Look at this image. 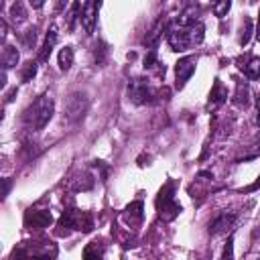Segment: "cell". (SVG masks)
<instances>
[{
  "instance_id": "obj_1",
  "label": "cell",
  "mask_w": 260,
  "mask_h": 260,
  "mask_svg": "<svg viewBox=\"0 0 260 260\" xmlns=\"http://www.w3.org/2000/svg\"><path fill=\"white\" fill-rule=\"evenodd\" d=\"M53 110H55L53 95L43 93V95H39V98L24 110L22 120H24V124H26L30 130H41V128H45V124L51 120Z\"/></svg>"
},
{
  "instance_id": "obj_2",
  "label": "cell",
  "mask_w": 260,
  "mask_h": 260,
  "mask_svg": "<svg viewBox=\"0 0 260 260\" xmlns=\"http://www.w3.org/2000/svg\"><path fill=\"white\" fill-rule=\"evenodd\" d=\"M156 209H158L160 219H165V221H171V219H175V217L181 213V205L175 201V183H173V181H169V183L158 191Z\"/></svg>"
},
{
  "instance_id": "obj_3",
  "label": "cell",
  "mask_w": 260,
  "mask_h": 260,
  "mask_svg": "<svg viewBox=\"0 0 260 260\" xmlns=\"http://www.w3.org/2000/svg\"><path fill=\"white\" fill-rule=\"evenodd\" d=\"M158 95H162V91L154 89L146 79H134L128 85V98L134 104H150L156 102Z\"/></svg>"
},
{
  "instance_id": "obj_4",
  "label": "cell",
  "mask_w": 260,
  "mask_h": 260,
  "mask_svg": "<svg viewBox=\"0 0 260 260\" xmlns=\"http://www.w3.org/2000/svg\"><path fill=\"white\" fill-rule=\"evenodd\" d=\"M61 225L69 230H79V232H91L93 228V217L89 211L81 209H67L61 215Z\"/></svg>"
},
{
  "instance_id": "obj_5",
  "label": "cell",
  "mask_w": 260,
  "mask_h": 260,
  "mask_svg": "<svg viewBox=\"0 0 260 260\" xmlns=\"http://www.w3.org/2000/svg\"><path fill=\"white\" fill-rule=\"evenodd\" d=\"M238 223V213L236 211H219L211 223H209V234L211 236H221V234H228L230 230H234V225Z\"/></svg>"
},
{
  "instance_id": "obj_6",
  "label": "cell",
  "mask_w": 260,
  "mask_h": 260,
  "mask_svg": "<svg viewBox=\"0 0 260 260\" xmlns=\"http://www.w3.org/2000/svg\"><path fill=\"white\" fill-rule=\"evenodd\" d=\"M195 65H197L195 55H187L177 61V65H175V87L177 89H181L189 81V77L195 73Z\"/></svg>"
},
{
  "instance_id": "obj_7",
  "label": "cell",
  "mask_w": 260,
  "mask_h": 260,
  "mask_svg": "<svg viewBox=\"0 0 260 260\" xmlns=\"http://www.w3.org/2000/svg\"><path fill=\"white\" fill-rule=\"evenodd\" d=\"M167 41L171 45L173 51L181 53V51H187L193 43H191V35H189V28H183V26H171L167 30Z\"/></svg>"
},
{
  "instance_id": "obj_8",
  "label": "cell",
  "mask_w": 260,
  "mask_h": 260,
  "mask_svg": "<svg viewBox=\"0 0 260 260\" xmlns=\"http://www.w3.org/2000/svg\"><path fill=\"white\" fill-rule=\"evenodd\" d=\"M87 110V98L83 93H73L69 100H67V106H65V112H67V118L69 120H79Z\"/></svg>"
},
{
  "instance_id": "obj_9",
  "label": "cell",
  "mask_w": 260,
  "mask_h": 260,
  "mask_svg": "<svg viewBox=\"0 0 260 260\" xmlns=\"http://www.w3.org/2000/svg\"><path fill=\"white\" fill-rule=\"evenodd\" d=\"M98 8H100L98 2H85L83 8H81V18H79V20H81V26H83V30H85L87 35H91L93 28H95Z\"/></svg>"
},
{
  "instance_id": "obj_10",
  "label": "cell",
  "mask_w": 260,
  "mask_h": 260,
  "mask_svg": "<svg viewBox=\"0 0 260 260\" xmlns=\"http://www.w3.org/2000/svg\"><path fill=\"white\" fill-rule=\"evenodd\" d=\"M165 30H169V28H167V18L160 16V18L152 24V28L148 30V35H146V39H144V45H146V47H154V45L160 41V37H162Z\"/></svg>"
},
{
  "instance_id": "obj_11",
  "label": "cell",
  "mask_w": 260,
  "mask_h": 260,
  "mask_svg": "<svg viewBox=\"0 0 260 260\" xmlns=\"http://www.w3.org/2000/svg\"><path fill=\"white\" fill-rule=\"evenodd\" d=\"M51 221H53V215L47 209H39V211H32L26 215V223L32 228H47Z\"/></svg>"
},
{
  "instance_id": "obj_12",
  "label": "cell",
  "mask_w": 260,
  "mask_h": 260,
  "mask_svg": "<svg viewBox=\"0 0 260 260\" xmlns=\"http://www.w3.org/2000/svg\"><path fill=\"white\" fill-rule=\"evenodd\" d=\"M124 219L128 225H136L142 219V201H132L126 209H124Z\"/></svg>"
},
{
  "instance_id": "obj_13",
  "label": "cell",
  "mask_w": 260,
  "mask_h": 260,
  "mask_svg": "<svg viewBox=\"0 0 260 260\" xmlns=\"http://www.w3.org/2000/svg\"><path fill=\"white\" fill-rule=\"evenodd\" d=\"M197 10L195 6H187L179 16H177V26H183V28H191L193 24H197Z\"/></svg>"
},
{
  "instance_id": "obj_14",
  "label": "cell",
  "mask_w": 260,
  "mask_h": 260,
  "mask_svg": "<svg viewBox=\"0 0 260 260\" xmlns=\"http://www.w3.org/2000/svg\"><path fill=\"white\" fill-rule=\"evenodd\" d=\"M55 43H57V30H55V28H51V30L47 32V37H45V43H43L41 51H39V61H41V63H45V61L49 59V55H51V51H53Z\"/></svg>"
},
{
  "instance_id": "obj_15",
  "label": "cell",
  "mask_w": 260,
  "mask_h": 260,
  "mask_svg": "<svg viewBox=\"0 0 260 260\" xmlns=\"http://www.w3.org/2000/svg\"><path fill=\"white\" fill-rule=\"evenodd\" d=\"M225 98H228V89L223 87V83L219 79H215L213 87H211V93H209V104L211 106H219V104L225 102Z\"/></svg>"
},
{
  "instance_id": "obj_16",
  "label": "cell",
  "mask_w": 260,
  "mask_h": 260,
  "mask_svg": "<svg viewBox=\"0 0 260 260\" xmlns=\"http://www.w3.org/2000/svg\"><path fill=\"white\" fill-rule=\"evenodd\" d=\"M240 69L244 71V75L248 79H258L260 77V59L258 57H250L248 61H244V65H240Z\"/></svg>"
},
{
  "instance_id": "obj_17",
  "label": "cell",
  "mask_w": 260,
  "mask_h": 260,
  "mask_svg": "<svg viewBox=\"0 0 260 260\" xmlns=\"http://www.w3.org/2000/svg\"><path fill=\"white\" fill-rule=\"evenodd\" d=\"M16 63H18V51H16V47L6 45L4 51H2V67H4V71L16 67Z\"/></svg>"
},
{
  "instance_id": "obj_18",
  "label": "cell",
  "mask_w": 260,
  "mask_h": 260,
  "mask_svg": "<svg viewBox=\"0 0 260 260\" xmlns=\"http://www.w3.org/2000/svg\"><path fill=\"white\" fill-rule=\"evenodd\" d=\"M83 260H104V246H102V242H89L83 248Z\"/></svg>"
},
{
  "instance_id": "obj_19",
  "label": "cell",
  "mask_w": 260,
  "mask_h": 260,
  "mask_svg": "<svg viewBox=\"0 0 260 260\" xmlns=\"http://www.w3.org/2000/svg\"><path fill=\"white\" fill-rule=\"evenodd\" d=\"M234 104L236 106H240V108H246L248 104H250V89H248V85L246 83H238V87H236V95H234Z\"/></svg>"
},
{
  "instance_id": "obj_20",
  "label": "cell",
  "mask_w": 260,
  "mask_h": 260,
  "mask_svg": "<svg viewBox=\"0 0 260 260\" xmlns=\"http://www.w3.org/2000/svg\"><path fill=\"white\" fill-rule=\"evenodd\" d=\"M73 59H75L73 49H71V47H63V49L59 51V69H61V71H67V69L73 65Z\"/></svg>"
},
{
  "instance_id": "obj_21",
  "label": "cell",
  "mask_w": 260,
  "mask_h": 260,
  "mask_svg": "<svg viewBox=\"0 0 260 260\" xmlns=\"http://www.w3.org/2000/svg\"><path fill=\"white\" fill-rule=\"evenodd\" d=\"M91 187H93V179H91V175H87V173L79 175V177L73 179V183H71V189H73V191H87V189H91Z\"/></svg>"
},
{
  "instance_id": "obj_22",
  "label": "cell",
  "mask_w": 260,
  "mask_h": 260,
  "mask_svg": "<svg viewBox=\"0 0 260 260\" xmlns=\"http://www.w3.org/2000/svg\"><path fill=\"white\" fill-rule=\"evenodd\" d=\"M189 35H191V43H193V45H199V43L203 41V37H205V26H203V22L193 24V26L189 28Z\"/></svg>"
},
{
  "instance_id": "obj_23",
  "label": "cell",
  "mask_w": 260,
  "mask_h": 260,
  "mask_svg": "<svg viewBox=\"0 0 260 260\" xmlns=\"http://www.w3.org/2000/svg\"><path fill=\"white\" fill-rule=\"evenodd\" d=\"M10 16H12V20H14V22H22V20L26 18V12H24V6H22L20 2H16V4H12V6H10Z\"/></svg>"
},
{
  "instance_id": "obj_24",
  "label": "cell",
  "mask_w": 260,
  "mask_h": 260,
  "mask_svg": "<svg viewBox=\"0 0 260 260\" xmlns=\"http://www.w3.org/2000/svg\"><path fill=\"white\" fill-rule=\"evenodd\" d=\"M230 6H232V2H230V0H223V2H215V4L211 6V10H213V14H215L217 18H223V16L228 14Z\"/></svg>"
},
{
  "instance_id": "obj_25",
  "label": "cell",
  "mask_w": 260,
  "mask_h": 260,
  "mask_svg": "<svg viewBox=\"0 0 260 260\" xmlns=\"http://www.w3.org/2000/svg\"><path fill=\"white\" fill-rule=\"evenodd\" d=\"M250 32H252V20L250 18H244V26H242V35H240V45H248Z\"/></svg>"
},
{
  "instance_id": "obj_26",
  "label": "cell",
  "mask_w": 260,
  "mask_h": 260,
  "mask_svg": "<svg viewBox=\"0 0 260 260\" xmlns=\"http://www.w3.org/2000/svg\"><path fill=\"white\" fill-rule=\"evenodd\" d=\"M35 75H37V63H35V61H28V63L24 65V69H22V81L26 83V81H30Z\"/></svg>"
},
{
  "instance_id": "obj_27",
  "label": "cell",
  "mask_w": 260,
  "mask_h": 260,
  "mask_svg": "<svg viewBox=\"0 0 260 260\" xmlns=\"http://www.w3.org/2000/svg\"><path fill=\"white\" fill-rule=\"evenodd\" d=\"M221 260H234V236L228 238V242H225V246H223Z\"/></svg>"
},
{
  "instance_id": "obj_28",
  "label": "cell",
  "mask_w": 260,
  "mask_h": 260,
  "mask_svg": "<svg viewBox=\"0 0 260 260\" xmlns=\"http://www.w3.org/2000/svg\"><path fill=\"white\" fill-rule=\"evenodd\" d=\"M30 260H55V254H49V252H45V254H35Z\"/></svg>"
},
{
  "instance_id": "obj_29",
  "label": "cell",
  "mask_w": 260,
  "mask_h": 260,
  "mask_svg": "<svg viewBox=\"0 0 260 260\" xmlns=\"http://www.w3.org/2000/svg\"><path fill=\"white\" fill-rule=\"evenodd\" d=\"M12 95H16V87H12V89H10V91H8V93H6V104H8V102H12V100H14V98H12Z\"/></svg>"
},
{
  "instance_id": "obj_30",
  "label": "cell",
  "mask_w": 260,
  "mask_h": 260,
  "mask_svg": "<svg viewBox=\"0 0 260 260\" xmlns=\"http://www.w3.org/2000/svg\"><path fill=\"white\" fill-rule=\"evenodd\" d=\"M0 37H2V39L6 37V22H4V20H0Z\"/></svg>"
},
{
  "instance_id": "obj_31",
  "label": "cell",
  "mask_w": 260,
  "mask_h": 260,
  "mask_svg": "<svg viewBox=\"0 0 260 260\" xmlns=\"http://www.w3.org/2000/svg\"><path fill=\"white\" fill-rule=\"evenodd\" d=\"M8 189H10V181H8V179H4V191H2V195H4V197L8 195Z\"/></svg>"
},
{
  "instance_id": "obj_32",
  "label": "cell",
  "mask_w": 260,
  "mask_h": 260,
  "mask_svg": "<svg viewBox=\"0 0 260 260\" xmlns=\"http://www.w3.org/2000/svg\"><path fill=\"white\" fill-rule=\"evenodd\" d=\"M256 39L260 43V12H258V26H256Z\"/></svg>"
},
{
  "instance_id": "obj_33",
  "label": "cell",
  "mask_w": 260,
  "mask_h": 260,
  "mask_svg": "<svg viewBox=\"0 0 260 260\" xmlns=\"http://www.w3.org/2000/svg\"><path fill=\"white\" fill-rule=\"evenodd\" d=\"M256 106H258V122H260V98H258V104Z\"/></svg>"
}]
</instances>
